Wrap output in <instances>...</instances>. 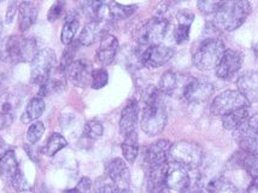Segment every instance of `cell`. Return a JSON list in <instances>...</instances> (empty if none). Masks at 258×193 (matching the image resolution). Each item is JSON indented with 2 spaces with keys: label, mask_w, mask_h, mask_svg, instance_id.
Returning <instances> with one entry per match:
<instances>
[{
  "label": "cell",
  "mask_w": 258,
  "mask_h": 193,
  "mask_svg": "<svg viewBox=\"0 0 258 193\" xmlns=\"http://www.w3.org/2000/svg\"><path fill=\"white\" fill-rule=\"evenodd\" d=\"M205 193H240L238 187L226 177H215L209 181Z\"/></svg>",
  "instance_id": "cell-28"
},
{
  "label": "cell",
  "mask_w": 258,
  "mask_h": 193,
  "mask_svg": "<svg viewBox=\"0 0 258 193\" xmlns=\"http://www.w3.org/2000/svg\"><path fill=\"white\" fill-rule=\"evenodd\" d=\"M64 9H66V2L64 0H56L51 6V9L48 10L47 14V20L50 22H56L58 18L63 15Z\"/></svg>",
  "instance_id": "cell-37"
},
{
  "label": "cell",
  "mask_w": 258,
  "mask_h": 193,
  "mask_svg": "<svg viewBox=\"0 0 258 193\" xmlns=\"http://www.w3.org/2000/svg\"><path fill=\"white\" fill-rule=\"evenodd\" d=\"M177 87V75L173 72H165L162 75L161 81H159V90H161L165 96H170Z\"/></svg>",
  "instance_id": "cell-31"
},
{
  "label": "cell",
  "mask_w": 258,
  "mask_h": 193,
  "mask_svg": "<svg viewBox=\"0 0 258 193\" xmlns=\"http://www.w3.org/2000/svg\"><path fill=\"white\" fill-rule=\"evenodd\" d=\"M15 14H16V3H15V0H12V2L10 3V5H9L8 11H6L5 22L11 23L12 20H14V17H15Z\"/></svg>",
  "instance_id": "cell-42"
},
{
  "label": "cell",
  "mask_w": 258,
  "mask_h": 193,
  "mask_svg": "<svg viewBox=\"0 0 258 193\" xmlns=\"http://www.w3.org/2000/svg\"><path fill=\"white\" fill-rule=\"evenodd\" d=\"M84 133L86 138H88V139H97V138H100L104 133L103 124H101V122L98 121V119H91V121H88L87 123H86Z\"/></svg>",
  "instance_id": "cell-35"
},
{
  "label": "cell",
  "mask_w": 258,
  "mask_h": 193,
  "mask_svg": "<svg viewBox=\"0 0 258 193\" xmlns=\"http://www.w3.org/2000/svg\"><path fill=\"white\" fill-rule=\"evenodd\" d=\"M122 152H123L125 161L129 163H133L137 159L139 155V137H138L137 131L132 132L124 137L123 143H122Z\"/></svg>",
  "instance_id": "cell-25"
},
{
  "label": "cell",
  "mask_w": 258,
  "mask_h": 193,
  "mask_svg": "<svg viewBox=\"0 0 258 193\" xmlns=\"http://www.w3.org/2000/svg\"><path fill=\"white\" fill-rule=\"evenodd\" d=\"M174 48L165 45H152L147 47L138 46L137 56L139 62L149 69H156L167 64L174 56Z\"/></svg>",
  "instance_id": "cell-8"
},
{
  "label": "cell",
  "mask_w": 258,
  "mask_h": 193,
  "mask_svg": "<svg viewBox=\"0 0 258 193\" xmlns=\"http://www.w3.org/2000/svg\"><path fill=\"white\" fill-rule=\"evenodd\" d=\"M176 18H177V22H179V24L191 26L193 20H195V14L191 11L186 10V9H183V10H180L179 12H177Z\"/></svg>",
  "instance_id": "cell-41"
},
{
  "label": "cell",
  "mask_w": 258,
  "mask_h": 193,
  "mask_svg": "<svg viewBox=\"0 0 258 193\" xmlns=\"http://www.w3.org/2000/svg\"><path fill=\"white\" fill-rule=\"evenodd\" d=\"M226 47L222 40L217 38L204 39L193 53V64L199 70H211L216 68Z\"/></svg>",
  "instance_id": "cell-3"
},
{
  "label": "cell",
  "mask_w": 258,
  "mask_h": 193,
  "mask_svg": "<svg viewBox=\"0 0 258 193\" xmlns=\"http://www.w3.org/2000/svg\"><path fill=\"white\" fill-rule=\"evenodd\" d=\"M11 186L16 189L17 192H26V191H29L30 188L28 180L26 179V176L23 175V173L21 171V169L18 170V173L15 175L14 179H12Z\"/></svg>",
  "instance_id": "cell-38"
},
{
  "label": "cell",
  "mask_w": 258,
  "mask_h": 193,
  "mask_svg": "<svg viewBox=\"0 0 258 193\" xmlns=\"http://www.w3.org/2000/svg\"><path fill=\"white\" fill-rule=\"evenodd\" d=\"M214 86L204 79L189 78L182 87V97L188 103H203L213 94Z\"/></svg>",
  "instance_id": "cell-12"
},
{
  "label": "cell",
  "mask_w": 258,
  "mask_h": 193,
  "mask_svg": "<svg viewBox=\"0 0 258 193\" xmlns=\"http://www.w3.org/2000/svg\"><path fill=\"white\" fill-rule=\"evenodd\" d=\"M234 138L241 150L258 151V114L248 117L240 127L234 131Z\"/></svg>",
  "instance_id": "cell-11"
},
{
  "label": "cell",
  "mask_w": 258,
  "mask_h": 193,
  "mask_svg": "<svg viewBox=\"0 0 258 193\" xmlns=\"http://www.w3.org/2000/svg\"><path fill=\"white\" fill-rule=\"evenodd\" d=\"M165 94L157 87H149L144 93L145 103L141 116L140 127L145 134L155 137L164 131L168 122V112L164 103Z\"/></svg>",
  "instance_id": "cell-1"
},
{
  "label": "cell",
  "mask_w": 258,
  "mask_h": 193,
  "mask_svg": "<svg viewBox=\"0 0 258 193\" xmlns=\"http://www.w3.org/2000/svg\"><path fill=\"white\" fill-rule=\"evenodd\" d=\"M92 66L86 59H75L66 69V75L68 80L76 87L85 88L91 85L92 79Z\"/></svg>",
  "instance_id": "cell-13"
},
{
  "label": "cell",
  "mask_w": 258,
  "mask_h": 193,
  "mask_svg": "<svg viewBox=\"0 0 258 193\" xmlns=\"http://www.w3.org/2000/svg\"><path fill=\"white\" fill-rule=\"evenodd\" d=\"M242 57L238 51L226 50L216 66V76L222 80L232 79L241 68Z\"/></svg>",
  "instance_id": "cell-14"
},
{
  "label": "cell",
  "mask_w": 258,
  "mask_h": 193,
  "mask_svg": "<svg viewBox=\"0 0 258 193\" xmlns=\"http://www.w3.org/2000/svg\"><path fill=\"white\" fill-rule=\"evenodd\" d=\"M171 148V143L167 139L157 140L145 149L144 152V161L145 167L151 168L156 165L165 164L169 162V150Z\"/></svg>",
  "instance_id": "cell-15"
},
{
  "label": "cell",
  "mask_w": 258,
  "mask_h": 193,
  "mask_svg": "<svg viewBox=\"0 0 258 193\" xmlns=\"http://www.w3.org/2000/svg\"><path fill=\"white\" fill-rule=\"evenodd\" d=\"M189 173H191L189 168L176 162L169 161L167 177H165V183L169 189L177 193H186L188 191L192 183Z\"/></svg>",
  "instance_id": "cell-10"
},
{
  "label": "cell",
  "mask_w": 258,
  "mask_h": 193,
  "mask_svg": "<svg viewBox=\"0 0 258 193\" xmlns=\"http://www.w3.org/2000/svg\"><path fill=\"white\" fill-rule=\"evenodd\" d=\"M24 150H26V152L28 154V156L30 158L33 159V161H38L39 159V150L36 146H34V144L32 145H26L24 146Z\"/></svg>",
  "instance_id": "cell-43"
},
{
  "label": "cell",
  "mask_w": 258,
  "mask_h": 193,
  "mask_svg": "<svg viewBox=\"0 0 258 193\" xmlns=\"http://www.w3.org/2000/svg\"><path fill=\"white\" fill-rule=\"evenodd\" d=\"M118 51V40L111 34H105L100 39L99 48L97 50L96 59L100 66H110Z\"/></svg>",
  "instance_id": "cell-19"
},
{
  "label": "cell",
  "mask_w": 258,
  "mask_h": 193,
  "mask_svg": "<svg viewBox=\"0 0 258 193\" xmlns=\"http://www.w3.org/2000/svg\"><path fill=\"white\" fill-rule=\"evenodd\" d=\"M227 0H198V9L203 15L216 14Z\"/></svg>",
  "instance_id": "cell-33"
},
{
  "label": "cell",
  "mask_w": 258,
  "mask_h": 193,
  "mask_svg": "<svg viewBox=\"0 0 258 193\" xmlns=\"http://www.w3.org/2000/svg\"><path fill=\"white\" fill-rule=\"evenodd\" d=\"M169 26H170L169 18L163 12L141 24L140 28L137 30V35H135L139 47L161 44L162 40L167 35Z\"/></svg>",
  "instance_id": "cell-4"
},
{
  "label": "cell",
  "mask_w": 258,
  "mask_h": 193,
  "mask_svg": "<svg viewBox=\"0 0 258 193\" xmlns=\"http://www.w3.org/2000/svg\"><path fill=\"white\" fill-rule=\"evenodd\" d=\"M79 41H73L70 45H67V48L63 52L62 59H60V64H59V72L60 73H66V69L69 67L70 63H73L74 58H75L76 51H78L79 47Z\"/></svg>",
  "instance_id": "cell-32"
},
{
  "label": "cell",
  "mask_w": 258,
  "mask_h": 193,
  "mask_svg": "<svg viewBox=\"0 0 258 193\" xmlns=\"http://www.w3.org/2000/svg\"><path fill=\"white\" fill-rule=\"evenodd\" d=\"M123 193H138V192H137V191H133V189L129 188V189H127V191L123 192Z\"/></svg>",
  "instance_id": "cell-45"
},
{
  "label": "cell",
  "mask_w": 258,
  "mask_h": 193,
  "mask_svg": "<svg viewBox=\"0 0 258 193\" xmlns=\"http://www.w3.org/2000/svg\"><path fill=\"white\" fill-rule=\"evenodd\" d=\"M57 63V57L53 50L44 48L32 60V70H30V81L34 85H42L51 78L52 70Z\"/></svg>",
  "instance_id": "cell-7"
},
{
  "label": "cell",
  "mask_w": 258,
  "mask_h": 193,
  "mask_svg": "<svg viewBox=\"0 0 258 193\" xmlns=\"http://www.w3.org/2000/svg\"><path fill=\"white\" fill-rule=\"evenodd\" d=\"M247 193H258V177H253L247 187Z\"/></svg>",
  "instance_id": "cell-44"
},
{
  "label": "cell",
  "mask_w": 258,
  "mask_h": 193,
  "mask_svg": "<svg viewBox=\"0 0 258 193\" xmlns=\"http://www.w3.org/2000/svg\"><path fill=\"white\" fill-rule=\"evenodd\" d=\"M169 161L176 162L189 169H197L203 162V150L191 142H179L169 150Z\"/></svg>",
  "instance_id": "cell-6"
},
{
  "label": "cell",
  "mask_w": 258,
  "mask_h": 193,
  "mask_svg": "<svg viewBox=\"0 0 258 193\" xmlns=\"http://www.w3.org/2000/svg\"><path fill=\"white\" fill-rule=\"evenodd\" d=\"M6 56L12 63L32 62L39 53L38 42L35 39L23 38L20 35H12L8 39L5 46Z\"/></svg>",
  "instance_id": "cell-5"
},
{
  "label": "cell",
  "mask_w": 258,
  "mask_h": 193,
  "mask_svg": "<svg viewBox=\"0 0 258 193\" xmlns=\"http://www.w3.org/2000/svg\"><path fill=\"white\" fill-rule=\"evenodd\" d=\"M189 29H191V26H185V24H179L177 26V28L174 32V39L176 44L182 45L188 41Z\"/></svg>",
  "instance_id": "cell-39"
},
{
  "label": "cell",
  "mask_w": 258,
  "mask_h": 193,
  "mask_svg": "<svg viewBox=\"0 0 258 193\" xmlns=\"http://www.w3.org/2000/svg\"><path fill=\"white\" fill-rule=\"evenodd\" d=\"M248 117H250V116H248V108H241L222 116V124L226 130L235 131L236 128L240 127Z\"/></svg>",
  "instance_id": "cell-27"
},
{
  "label": "cell",
  "mask_w": 258,
  "mask_h": 193,
  "mask_svg": "<svg viewBox=\"0 0 258 193\" xmlns=\"http://www.w3.org/2000/svg\"><path fill=\"white\" fill-rule=\"evenodd\" d=\"M68 145L67 139L63 136L58 133L51 134L50 138L46 140L44 148H42V154L47 157H53L57 152H59L60 150L66 148Z\"/></svg>",
  "instance_id": "cell-30"
},
{
  "label": "cell",
  "mask_w": 258,
  "mask_h": 193,
  "mask_svg": "<svg viewBox=\"0 0 258 193\" xmlns=\"http://www.w3.org/2000/svg\"><path fill=\"white\" fill-rule=\"evenodd\" d=\"M18 170H20V167H18L16 155L12 150H8L0 157V176L3 177L4 181L11 183Z\"/></svg>",
  "instance_id": "cell-23"
},
{
  "label": "cell",
  "mask_w": 258,
  "mask_h": 193,
  "mask_svg": "<svg viewBox=\"0 0 258 193\" xmlns=\"http://www.w3.org/2000/svg\"><path fill=\"white\" fill-rule=\"evenodd\" d=\"M238 91L247 99L248 103H258V73H244L236 82Z\"/></svg>",
  "instance_id": "cell-21"
},
{
  "label": "cell",
  "mask_w": 258,
  "mask_h": 193,
  "mask_svg": "<svg viewBox=\"0 0 258 193\" xmlns=\"http://www.w3.org/2000/svg\"><path fill=\"white\" fill-rule=\"evenodd\" d=\"M107 24L105 18L101 20L91 21L90 23L86 24L85 28L80 33L78 41L81 46H91L96 42L97 39H101L104 35L107 34Z\"/></svg>",
  "instance_id": "cell-17"
},
{
  "label": "cell",
  "mask_w": 258,
  "mask_h": 193,
  "mask_svg": "<svg viewBox=\"0 0 258 193\" xmlns=\"http://www.w3.org/2000/svg\"><path fill=\"white\" fill-rule=\"evenodd\" d=\"M174 3H181V2H186V0H173Z\"/></svg>",
  "instance_id": "cell-46"
},
{
  "label": "cell",
  "mask_w": 258,
  "mask_h": 193,
  "mask_svg": "<svg viewBox=\"0 0 258 193\" xmlns=\"http://www.w3.org/2000/svg\"><path fill=\"white\" fill-rule=\"evenodd\" d=\"M137 9L138 5H123L116 2H111L109 6H107L110 17H111V20L115 21L127 20L132 15L135 14Z\"/></svg>",
  "instance_id": "cell-29"
},
{
  "label": "cell",
  "mask_w": 258,
  "mask_h": 193,
  "mask_svg": "<svg viewBox=\"0 0 258 193\" xmlns=\"http://www.w3.org/2000/svg\"><path fill=\"white\" fill-rule=\"evenodd\" d=\"M256 54H257V57H258V45L256 46Z\"/></svg>",
  "instance_id": "cell-47"
},
{
  "label": "cell",
  "mask_w": 258,
  "mask_h": 193,
  "mask_svg": "<svg viewBox=\"0 0 258 193\" xmlns=\"http://www.w3.org/2000/svg\"><path fill=\"white\" fill-rule=\"evenodd\" d=\"M39 14V3L36 0H23L18 6V28L27 32L36 22Z\"/></svg>",
  "instance_id": "cell-18"
},
{
  "label": "cell",
  "mask_w": 258,
  "mask_h": 193,
  "mask_svg": "<svg viewBox=\"0 0 258 193\" xmlns=\"http://www.w3.org/2000/svg\"><path fill=\"white\" fill-rule=\"evenodd\" d=\"M111 181L115 183L122 192H125L131 188V173L125 164V162L121 158H115L109 162L106 167V174Z\"/></svg>",
  "instance_id": "cell-16"
},
{
  "label": "cell",
  "mask_w": 258,
  "mask_h": 193,
  "mask_svg": "<svg viewBox=\"0 0 258 193\" xmlns=\"http://www.w3.org/2000/svg\"><path fill=\"white\" fill-rule=\"evenodd\" d=\"M0 34H2V23H0Z\"/></svg>",
  "instance_id": "cell-48"
},
{
  "label": "cell",
  "mask_w": 258,
  "mask_h": 193,
  "mask_svg": "<svg viewBox=\"0 0 258 193\" xmlns=\"http://www.w3.org/2000/svg\"><path fill=\"white\" fill-rule=\"evenodd\" d=\"M250 103L239 91H225L220 93L211 104V114L225 116L241 108H248Z\"/></svg>",
  "instance_id": "cell-9"
},
{
  "label": "cell",
  "mask_w": 258,
  "mask_h": 193,
  "mask_svg": "<svg viewBox=\"0 0 258 193\" xmlns=\"http://www.w3.org/2000/svg\"><path fill=\"white\" fill-rule=\"evenodd\" d=\"M92 191V181L90 177H82L80 180L76 187H74L72 189H68L66 193H91Z\"/></svg>",
  "instance_id": "cell-40"
},
{
  "label": "cell",
  "mask_w": 258,
  "mask_h": 193,
  "mask_svg": "<svg viewBox=\"0 0 258 193\" xmlns=\"http://www.w3.org/2000/svg\"><path fill=\"white\" fill-rule=\"evenodd\" d=\"M80 28L79 15L76 11H70L67 15L66 21H64L62 33H60V40L64 45H70L75 39L78 30Z\"/></svg>",
  "instance_id": "cell-24"
},
{
  "label": "cell",
  "mask_w": 258,
  "mask_h": 193,
  "mask_svg": "<svg viewBox=\"0 0 258 193\" xmlns=\"http://www.w3.org/2000/svg\"><path fill=\"white\" fill-rule=\"evenodd\" d=\"M45 133V125L42 122H34L33 124L29 125L27 131V140L30 144H36L41 139V137Z\"/></svg>",
  "instance_id": "cell-36"
},
{
  "label": "cell",
  "mask_w": 258,
  "mask_h": 193,
  "mask_svg": "<svg viewBox=\"0 0 258 193\" xmlns=\"http://www.w3.org/2000/svg\"><path fill=\"white\" fill-rule=\"evenodd\" d=\"M45 106H46L45 102L41 97L36 96L32 98L22 115L23 123H29V122H33L35 121V119H38L40 116L44 114Z\"/></svg>",
  "instance_id": "cell-26"
},
{
  "label": "cell",
  "mask_w": 258,
  "mask_h": 193,
  "mask_svg": "<svg viewBox=\"0 0 258 193\" xmlns=\"http://www.w3.org/2000/svg\"><path fill=\"white\" fill-rule=\"evenodd\" d=\"M250 12L251 4L247 0H227L215 14L213 26L216 29L233 32L246 21Z\"/></svg>",
  "instance_id": "cell-2"
},
{
  "label": "cell",
  "mask_w": 258,
  "mask_h": 193,
  "mask_svg": "<svg viewBox=\"0 0 258 193\" xmlns=\"http://www.w3.org/2000/svg\"><path fill=\"white\" fill-rule=\"evenodd\" d=\"M109 82V74L104 68L94 69L92 72V79H91V87L93 90H100V88L105 87Z\"/></svg>",
  "instance_id": "cell-34"
},
{
  "label": "cell",
  "mask_w": 258,
  "mask_h": 193,
  "mask_svg": "<svg viewBox=\"0 0 258 193\" xmlns=\"http://www.w3.org/2000/svg\"><path fill=\"white\" fill-rule=\"evenodd\" d=\"M138 118H139V104L137 100L132 99L122 110L121 119H119V132L122 136L125 137L132 132L137 131Z\"/></svg>",
  "instance_id": "cell-20"
},
{
  "label": "cell",
  "mask_w": 258,
  "mask_h": 193,
  "mask_svg": "<svg viewBox=\"0 0 258 193\" xmlns=\"http://www.w3.org/2000/svg\"><path fill=\"white\" fill-rule=\"evenodd\" d=\"M230 163L234 167L244 169L251 177H258V152H250L241 150L233 155Z\"/></svg>",
  "instance_id": "cell-22"
}]
</instances>
